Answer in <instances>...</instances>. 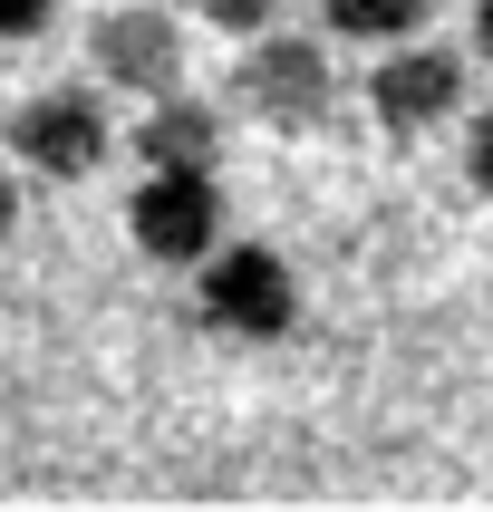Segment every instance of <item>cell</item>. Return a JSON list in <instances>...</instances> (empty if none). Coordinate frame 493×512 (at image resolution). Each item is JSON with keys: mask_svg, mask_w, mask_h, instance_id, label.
<instances>
[{"mask_svg": "<svg viewBox=\"0 0 493 512\" xmlns=\"http://www.w3.org/2000/svg\"><path fill=\"white\" fill-rule=\"evenodd\" d=\"M10 165L39 174V184H97L107 174V155L126 136H116V116H107V87L97 78H58V87H29L20 107H10Z\"/></svg>", "mask_w": 493, "mask_h": 512, "instance_id": "1", "label": "cell"}, {"mask_svg": "<svg viewBox=\"0 0 493 512\" xmlns=\"http://www.w3.org/2000/svg\"><path fill=\"white\" fill-rule=\"evenodd\" d=\"M232 107L271 126V136H319L339 116V58L329 39H300V29H271V39H242L232 58Z\"/></svg>", "mask_w": 493, "mask_h": 512, "instance_id": "2", "label": "cell"}, {"mask_svg": "<svg viewBox=\"0 0 493 512\" xmlns=\"http://www.w3.org/2000/svg\"><path fill=\"white\" fill-rule=\"evenodd\" d=\"M194 319L232 348H271V339L300 329V271L271 242H223L194 271Z\"/></svg>", "mask_w": 493, "mask_h": 512, "instance_id": "3", "label": "cell"}, {"mask_svg": "<svg viewBox=\"0 0 493 512\" xmlns=\"http://www.w3.org/2000/svg\"><path fill=\"white\" fill-rule=\"evenodd\" d=\"M87 68H97L107 97L155 107V97H184L194 49H184V20H174L165 0H107V10L87 20Z\"/></svg>", "mask_w": 493, "mask_h": 512, "instance_id": "4", "label": "cell"}, {"mask_svg": "<svg viewBox=\"0 0 493 512\" xmlns=\"http://www.w3.org/2000/svg\"><path fill=\"white\" fill-rule=\"evenodd\" d=\"M232 213H223V174H136L126 194V242L165 271H203V261L232 242Z\"/></svg>", "mask_w": 493, "mask_h": 512, "instance_id": "5", "label": "cell"}, {"mask_svg": "<svg viewBox=\"0 0 493 512\" xmlns=\"http://www.w3.org/2000/svg\"><path fill=\"white\" fill-rule=\"evenodd\" d=\"M464 58L455 49H435V39H406V49H387L368 68V116L387 126L397 145L435 136V126H464Z\"/></svg>", "mask_w": 493, "mask_h": 512, "instance_id": "6", "label": "cell"}, {"mask_svg": "<svg viewBox=\"0 0 493 512\" xmlns=\"http://www.w3.org/2000/svg\"><path fill=\"white\" fill-rule=\"evenodd\" d=\"M126 155L145 174H223V107L213 97H155V107L126 126Z\"/></svg>", "mask_w": 493, "mask_h": 512, "instance_id": "7", "label": "cell"}, {"mask_svg": "<svg viewBox=\"0 0 493 512\" xmlns=\"http://www.w3.org/2000/svg\"><path fill=\"white\" fill-rule=\"evenodd\" d=\"M426 20H435V0H319V29L339 49H368V58L426 39Z\"/></svg>", "mask_w": 493, "mask_h": 512, "instance_id": "8", "label": "cell"}, {"mask_svg": "<svg viewBox=\"0 0 493 512\" xmlns=\"http://www.w3.org/2000/svg\"><path fill=\"white\" fill-rule=\"evenodd\" d=\"M184 10H194L203 29H223V39H271L290 0H184Z\"/></svg>", "mask_w": 493, "mask_h": 512, "instance_id": "9", "label": "cell"}, {"mask_svg": "<svg viewBox=\"0 0 493 512\" xmlns=\"http://www.w3.org/2000/svg\"><path fill=\"white\" fill-rule=\"evenodd\" d=\"M455 165H464V184L493 203V97H484V107H464V126H455Z\"/></svg>", "mask_w": 493, "mask_h": 512, "instance_id": "10", "label": "cell"}, {"mask_svg": "<svg viewBox=\"0 0 493 512\" xmlns=\"http://www.w3.org/2000/svg\"><path fill=\"white\" fill-rule=\"evenodd\" d=\"M58 29V0H0V49H29Z\"/></svg>", "mask_w": 493, "mask_h": 512, "instance_id": "11", "label": "cell"}, {"mask_svg": "<svg viewBox=\"0 0 493 512\" xmlns=\"http://www.w3.org/2000/svg\"><path fill=\"white\" fill-rule=\"evenodd\" d=\"M10 232H20V165H0V252H10Z\"/></svg>", "mask_w": 493, "mask_h": 512, "instance_id": "12", "label": "cell"}, {"mask_svg": "<svg viewBox=\"0 0 493 512\" xmlns=\"http://www.w3.org/2000/svg\"><path fill=\"white\" fill-rule=\"evenodd\" d=\"M474 58L493 68V0H474Z\"/></svg>", "mask_w": 493, "mask_h": 512, "instance_id": "13", "label": "cell"}, {"mask_svg": "<svg viewBox=\"0 0 493 512\" xmlns=\"http://www.w3.org/2000/svg\"><path fill=\"white\" fill-rule=\"evenodd\" d=\"M0 126H10V87H0Z\"/></svg>", "mask_w": 493, "mask_h": 512, "instance_id": "14", "label": "cell"}, {"mask_svg": "<svg viewBox=\"0 0 493 512\" xmlns=\"http://www.w3.org/2000/svg\"><path fill=\"white\" fill-rule=\"evenodd\" d=\"M484 300H493V281H484Z\"/></svg>", "mask_w": 493, "mask_h": 512, "instance_id": "15", "label": "cell"}]
</instances>
